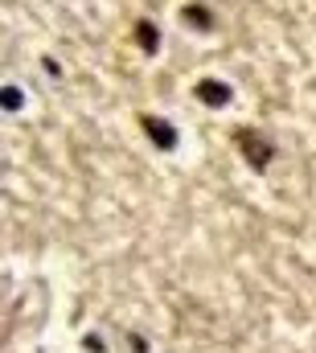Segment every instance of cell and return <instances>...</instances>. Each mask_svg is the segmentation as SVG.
<instances>
[{"label":"cell","mask_w":316,"mask_h":353,"mask_svg":"<svg viewBox=\"0 0 316 353\" xmlns=\"http://www.w3.org/2000/svg\"><path fill=\"white\" fill-rule=\"evenodd\" d=\"M235 144L238 152H242V161L255 169V173H267L271 169V161H275V140L267 136V132H259V128H235Z\"/></svg>","instance_id":"6da1fadb"},{"label":"cell","mask_w":316,"mask_h":353,"mask_svg":"<svg viewBox=\"0 0 316 353\" xmlns=\"http://www.w3.org/2000/svg\"><path fill=\"white\" fill-rule=\"evenodd\" d=\"M140 128L148 132V140L157 144L160 152H172V148H177V128H172L164 115H144V119H140Z\"/></svg>","instance_id":"7a4b0ae2"},{"label":"cell","mask_w":316,"mask_h":353,"mask_svg":"<svg viewBox=\"0 0 316 353\" xmlns=\"http://www.w3.org/2000/svg\"><path fill=\"white\" fill-rule=\"evenodd\" d=\"M193 94H197L206 107H226V103L235 99V87H230V83H222V79H201V83L193 87Z\"/></svg>","instance_id":"3957f363"},{"label":"cell","mask_w":316,"mask_h":353,"mask_svg":"<svg viewBox=\"0 0 316 353\" xmlns=\"http://www.w3.org/2000/svg\"><path fill=\"white\" fill-rule=\"evenodd\" d=\"M181 21H185L193 33H210V29H214V12H210L206 4H185V8H181Z\"/></svg>","instance_id":"277c9868"},{"label":"cell","mask_w":316,"mask_h":353,"mask_svg":"<svg viewBox=\"0 0 316 353\" xmlns=\"http://www.w3.org/2000/svg\"><path fill=\"white\" fill-rule=\"evenodd\" d=\"M136 41H140L144 54H157L160 50V29L152 25V21H136Z\"/></svg>","instance_id":"5b68a950"},{"label":"cell","mask_w":316,"mask_h":353,"mask_svg":"<svg viewBox=\"0 0 316 353\" xmlns=\"http://www.w3.org/2000/svg\"><path fill=\"white\" fill-rule=\"evenodd\" d=\"M21 103H25V94H21V90L4 87V107H8V111H21Z\"/></svg>","instance_id":"8992f818"},{"label":"cell","mask_w":316,"mask_h":353,"mask_svg":"<svg viewBox=\"0 0 316 353\" xmlns=\"http://www.w3.org/2000/svg\"><path fill=\"white\" fill-rule=\"evenodd\" d=\"M86 350H90V353H103V337H99V333H86Z\"/></svg>","instance_id":"52a82bcc"}]
</instances>
